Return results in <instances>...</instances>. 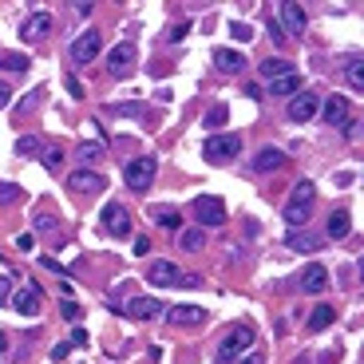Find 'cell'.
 Masks as SVG:
<instances>
[{"label":"cell","instance_id":"obj_18","mask_svg":"<svg viewBox=\"0 0 364 364\" xmlns=\"http://www.w3.org/2000/svg\"><path fill=\"white\" fill-rule=\"evenodd\" d=\"M178 277H182L178 262H151V265H147V281L159 285V289H162V285H178Z\"/></svg>","mask_w":364,"mask_h":364},{"label":"cell","instance_id":"obj_28","mask_svg":"<svg viewBox=\"0 0 364 364\" xmlns=\"http://www.w3.org/2000/svg\"><path fill=\"white\" fill-rule=\"evenodd\" d=\"M32 60L24 51H0V71H28Z\"/></svg>","mask_w":364,"mask_h":364},{"label":"cell","instance_id":"obj_22","mask_svg":"<svg viewBox=\"0 0 364 364\" xmlns=\"http://www.w3.org/2000/svg\"><path fill=\"white\" fill-rule=\"evenodd\" d=\"M127 313H131L135 321H151V317L162 313V305H159V297H131Z\"/></svg>","mask_w":364,"mask_h":364},{"label":"cell","instance_id":"obj_42","mask_svg":"<svg viewBox=\"0 0 364 364\" xmlns=\"http://www.w3.org/2000/svg\"><path fill=\"white\" fill-rule=\"evenodd\" d=\"M12 301V281L8 277H0V305H8Z\"/></svg>","mask_w":364,"mask_h":364},{"label":"cell","instance_id":"obj_41","mask_svg":"<svg viewBox=\"0 0 364 364\" xmlns=\"http://www.w3.org/2000/svg\"><path fill=\"white\" fill-rule=\"evenodd\" d=\"M269 36H273V44H289L285 40V32H281V24L273 20V16H269Z\"/></svg>","mask_w":364,"mask_h":364},{"label":"cell","instance_id":"obj_6","mask_svg":"<svg viewBox=\"0 0 364 364\" xmlns=\"http://www.w3.org/2000/svg\"><path fill=\"white\" fill-rule=\"evenodd\" d=\"M135 60H139V48L131 40H119L111 51H107V71H111L115 80H127L135 71Z\"/></svg>","mask_w":364,"mask_h":364},{"label":"cell","instance_id":"obj_26","mask_svg":"<svg viewBox=\"0 0 364 364\" xmlns=\"http://www.w3.org/2000/svg\"><path fill=\"white\" fill-rule=\"evenodd\" d=\"M269 91H273V95H289V99H293L297 91H301V71H293V75H281V80H273Z\"/></svg>","mask_w":364,"mask_h":364},{"label":"cell","instance_id":"obj_47","mask_svg":"<svg viewBox=\"0 0 364 364\" xmlns=\"http://www.w3.org/2000/svg\"><path fill=\"white\" fill-rule=\"evenodd\" d=\"M68 91H71V95H75V99H83V83L75 80V75H68Z\"/></svg>","mask_w":364,"mask_h":364},{"label":"cell","instance_id":"obj_13","mask_svg":"<svg viewBox=\"0 0 364 364\" xmlns=\"http://www.w3.org/2000/svg\"><path fill=\"white\" fill-rule=\"evenodd\" d=\"M277 8H281V24L289 28V36H293V40H301L305 28H309V20H305V8L297 4V0H285V4H277Z\"/></svg>","mask_w":364,"mask_h":364},{"label":"cell","instance_id":"obj_44","mask_svg":"<svg viewBox=\"0 0 364 364\" xmlns=\"http://www.w3.org/2000/svg\"><path fill=\"white\" fill-rule=\"evenodd\" d=\"M135 253H139V257H147V253H151V238H135Z\"/></svg>","mask_w":364,"mask_h":364},{"label":"cell","instance_id":"obj_27","mask_svg":"<svg viewBox=\"0 0 364 364\" xmlns=\"http://www.w3.org/2000/svg\"><path fill=\"white\" fill-rule=\"evenodd\" d=\"M336 321V309L333 305H317L313 313H309V329H313V333H321V329H329V324Z\"/></svg>","mask_w":364,"mask_h":364},{"label":"cell","instance_id":"obj_49","mask_svg":"<svg viewBox=\"0 0 364 364\" xmlns=\"http://www.w3.org/2000/svg\"><path fill=\"white\" fill-rule=\"evenodd\" d=\"M4 353H8V336L0 333V356H4Z\"/></svg>","mask_w":364,"mask_h":364},{"label":"cell","instance_id":"obj_4","mask_svg":"<svg viewBox=\"0 0 364 364\" xmlns=\"http://www.w3.org/2000/svg\"><path fill=\"white\" fill-rule=\"evenodd\" d=\"M194 218H198V230L226 226V202L218 194H198V198H194Z\"/></svg>","mask_w":364,"mask_h":364},{"label":"cell","instance_id":"obj_5","mask_svg":"<svg viewBox=\"0 0 364 364\" xmlns=\"http://www.w3.org/2000/svg\"><path fill=\"white\" fill-rule=\"evenodd\" d=\"M202 154L206 162H230L242 154V135H210L202 142Z\"/></svg>","mask_w":364,"mask_h":364},{"label":"cell","instance_id":"obj_9","mask_svg":"<svg viewBox=\"0 0 364 364\" xmlns=\"http://www.w3.org/2000/svg\"><path fill=\"white\" fill-rule=\"evenodd\" d=\"M324 123L329 127H348V119H353V103L344 99V95H329V99H321V111Z\"/></svg>","mask_w":364,"mask_h":364},{"label":"cell","instance_id":"obj_8","mask_svg":"<svg viewBox=\"0 0 364 364\" xmlns=\"http://www.w3.org/2000/svg\"><path fill=\"white\" fill-rule=\"evenodd\" d=\"M317 111H321V99H317L309 87L297 91L293 99H289V107H285V115H289L293 123H309V119H317Z\"/></svg>","mask_w":364,"mask_h":364},{"label":"cell","instance_id":"obj_33","mask_svg":"<svg viewBox=\"0 0 364 364\" xmlns=\"http://www.w3.org/2000/svg\"><path fill=\"white\" fill-rule=\"evenodd\" d=\"M16 154H20V159H28V154H40V139H36V135H24V139H16Z\"/></svg>","mask_w":364,"mask_h":364},{"label":"cell","instance_id":"obj_31","mask_svg":"<svg viewBox=\"0 0 364 364\" xmlns=\"http://www.w3.org/2000/svg\"><path fill=\"white\" fill-rule=\"evenodd\" d=\"M344 80H348V87H353V91H364V75H360V56H348V63H344Z\"/></svg>","mask_w":364,"mask_h":364},{"label":"cell","instance_id":"obj_39","mask_svg":"<svg viewBox=\"0 0 364 364\" xmlns=\"http://www.w3.org/2000/svg\"><path fill=\"white\" fill-rule=\"evenodd\" d=\"M68 353H71V344H68V341H60L56 348H51V360H56V364H60V360H68Z\"/></svg>","mask_w":364,"mask_h":364},{"label":"cell","instance_id":"obj_40","mask_svg":"<svg viewBox=\"0 0 364 364\" xmlns=\"http://www.w3.org/2000/svg\"><path fill=\"white\" fill-rule=\"evenodd\" d=\"M36 230L51 233V230H56V218H48V214H36Z\"/></svg>","mask_w":364,"mask_h":364},{"label":"cell","instance_id":"obj_46","mask_svg":"<svg viewBox=\"0 0 364 364\" xmlns=\"http://www.w3.org/2000/svg\"><path fill=\"white\" fill-rule=\"evenodd\" d=\"M186 32H190V24H186V20H182V24H174V28H171V40H174V44H178V40H182V36H186Z\"/></svg>","mask_w":364,"mask_h":364},{"label":"cell","instance_id":"obj_21","mask_svg":"<svg viewBox=\"0 0 364 364\" xmlns=\"http://www.w3.org/2000/svg\"><path fill=\"white\" fill-rule=\"evenodd\" d=\"M348 230H353L348 210H333L329 214V226H324V242H341V238H348Z\"/></svg>","mask_w":364,"mask_h":364},{"label":"cell","instance_id":"obj_1","mask_svg":"<svg viewBox=\"0 0 364 364\" xmlns=\"http://www.w3.org/2000/svg\"><path fill=\"white\" fill-rule=\"evenodd\" d=\"M313 206H317V186H313L309 178H301V182L293 186V198L285 202V222L293 226V230H301V226L309 222Z\"/></svg>","mask_w":364,"mask_h":364},{"label":"cell","instance_id":"obj_25","mask_svg":"<svg viewBox=\"0 0 364 364\" xmlns=\"http://www.w3.org/2000/svg\"><path fill=\"white\" fill-rule=\"evenodd\" d=\"M151 218L162 226V230L182 233V214H178V210H171V206H154V210H151Z\"/></svg>","mask_w":364,"mask_h":364},{"label":"cell","instance_id":"obj_16","mask_svg":"<svg viewBox=\"0 0 364 364\" xmlns=\"http://www.w3.org/2000/svg\"><path fill=\"white\" fill-rule=\"evenodd\" d=\"M285 162H289V159H285L281 147H262V151L253 154V171H257V174H273V171H281Z\"/></svg>","mask_w":364,"mask_h":364},{"label":"cell","instance_id":"obj_15","mask_svg":"<svg viewBox=\"0 0 364 364\" xmlns=\"http://www.w3.org/2000/svg\"><path fill=\"white\" fill-rule=\"evenodd\" d=\"M285 245H289L293 253H317L324 245V238H321V233H313V230H289V233H285Z\"/></svg>","mask_w":364,"mask_h":364},{"label":"cell","instance_id":"obj_34","mask_svg":"<svg viewBox=\"0 0 364 364\" xmlns=\"http://www.w3.org/2000/svg\"><path fill=\"white\" fill-rule=\"evenodd\" d=\"M16 198H24V190L16 182H0V206H12Z\"/></svg>","mask_w":364,"mask_h":364},{"label":"cell","instance_id":"obj_23","mask_svg":"<svg viewBox=\"0 0 364 364\" xmlns=\"http://www.w3.org/2000/svg\"><path fill=\"white\" fill-rule=\"evenodd\" d=\"M103 154H107V142H99V139H87V142L75 147V159H80V166H87V171L103 159Z\"/></svg>","mask_w":364,"mask_h":364},{"label":"cell","instance_id":"obj_36","mask_svg":"<svg viewBox=\"0 0 364 364\" xmlns=\"http://www.w3.org/2000/svg\"><path fill=\"white\" fill-rule=\"evenodd\" d=\"M230 36H233V40H250L253 32H250V24H242V20H233V24H230Z\"/></svg>","mask_w":364,"mask_h":364},{"label":"cell","instance_id":"obj_3","mask_svg":"<svg viewBox=\"0 0 364 364\" xmlns=\"http://www.w3.org/2000/svg\"><path fill=\"white\" fill-rule=\"evenodd\" d=\"M154 174H159V159H154V154H147V159H131L127 166H123V178H127V186H131L135 194L151 190Z\"/></svg>","mask_w":364,"mask_h":364},{"label":"cell","instance_id":"obj_48","mask_svg":"<svg viewBox=\"0 0 364 364\" xmlns=\"http://www.w3.org/2000/svg\"><path fill=\"white\" fill-rule=\"evenodd\" d=\"M344 131H348V139H360V123L348 119V127H344Z\"/></svg>","mask_w":364,"mask_h":364},{"label":"cell","instance_id":"obj_43","mask_svg":"<svg viewBox=\"0 0 364 364\" xmlns=\"http://www.w3.org/2000/svg\"><path fill=\"white\" fill-rule=\"evenodd\" d=\"M8 103H12V87H8V83H4V80H0V111H4Z\"/></svg>","mask_w":364,"mask_h":364},{"label":"cell","instance_id":"obj_11","mask_svg":"<svg viewBox=\"0 0 364 364\" xmlns=\"http://www.w3.org/2000/svg\"><path fill=\"white\" fill-rule=\"evenodd\" d=\"M68 186L75 194H99V190H107V178H103L99 171H87V166H83V171L68 174Z\"/></svg>","mask_w":364,"mask_h":364},{"label":"cell","instance_id":"obj_19","mask_svg":"<svg viewBox=\"0 0 364 364\" xmlns=\"http://www.w3.org/2000/svg\"><path fill=\"white\" fill-rule=\"evenodd\" d=\"M214 68L226 71V75H233V71H245V56L233 48H214Z\"/></svg>","mask_w":364,"mask_h":364},{"label":"cell","instance_id":"obj_14","mask_svg":"<svg viewBox=\"0 0 364 364\" xmlns=\"http://www.w3.org/2000/svg\"><path fill=\"white\" fill-rule=\"evenodd\" d=\"M166 321L182 324V329H198V324H206V309H198V305H174V309H166Z\"/></svg>","mask_w":364,"mask_h":364},{"label":"cell","instance_id":"obj_45","mask_svg":"<svg viewBox=\"0 0 364 364\" xmlns=\"http://www.w3.org/2000/svg\"><path fill=\"white\" fill-rule=\"evenodd\" d=\"M63 317H68V321H75V317H80V305L71 301V297L63 301Z\"/></svg>","mask_w":364,"mask_h":364},{"label":"cell","instance_id":"obj_2","mask_svg":"<svg viewBox=\"0 0 364 364\" xmlns=\"http://www.w3.org/2000/svg\"><path fill=\"white\" fill-rule=\"evenodd\" d=\"M253 341H257L253 324H233L230 333L222 336V344H218V353H214V364H233L242 353H250Z\"/></svg>","mask_w":364,"mask_h":364},{"label":"cell","instance_id":"obj_29","mask_svg":"<svg viewBox=\"0 0 364 364\" xmlns=\"http://www.w3.org/2000/svg\"><path fill=\"white\" fill-rule=\"evenodd\" d=\"M226 119H230V107H226V103H214L210 111L202 115V123H206V131H218V127H226Z\"/></svg>","mask_w":364,"mask_h":364},{"label":"cell","instance_id":"obj_37","mask_svg":"<svg viewBox=\"0 0 364 364\" xmlns=\"http://www.w3.org/2000/svg\"><path fill=\"white\" fill-rule=\"evenodd\" d=\"M36 99H40V91H32V95H24V99H20V107H16V119H20V115H28V111H32V103H36Z\"/></svg>","mask_w":364,"mask_h":364},{"label":"cell","instance_id":"obj_17","mask_svg":"<svg viewBox=\"0 0 364 364\" xmlns=\"http://www.w3.org/2000/svg\"><path fill=\"white\" fill-rule=\"evenodd\" d=\"M301 289L305 293H324V289H329V269H324L321 262H309L301 273Z\"/></svg>","mask_w":364,"mask_h":364},{"label":"cell","instance_id":"obj_30","mask_svg":"<svg viewBox=\"0 0 364 364\" xmlns=\"http://www.w3.org/2000/svg\"><path fill=\"white\" fill-rule=\"evenodd\" d=\"M178 245H182L186 253H198V250L206 245V230H182V233H178Z\"/></svg>","mask_w":364,"mask_h":364},{"label":"cell","instance_id":"obj_10","mask_svg":"<svg viewBox=\"0 0 364 364\" xmlns=\"http://www.w3.org/2000/svg\"><path fill=\"white\" fill-rule=\"evenodd\" d=\"M99 222H103V230L111 233V238H127V233H131V214L123 210V206H115V202L103 206Z\"/></svg>","mask_w":364,"mask_h":364},{"label":"cell","instance_id":"obj_7","mask_svg":"<svg viewBox=\"0 0 364 364\" xmlns=\"http://www.w3.org/2000/svg\"><path fill=\"white\" fill-rule=\"evenodd\" d=\"M99 44H103V36H99L95 28H87L83 36H75V40H71V63L87 68V63L99 56Z\"/></svg>","mask_w":364,"mask_h":364},{"label":"cell","instance_id":"obj_32","mask_svg":"<svg viewBox=\"0 0 364 364\" xmlns=\"http://www.w3.org/2000/svg\"><path fill=\"white\" fill-rule=\"evenodd\" d=\"M40 162L48 166V171H56V166L63 162V147H56V142H51V147H44V151H40Z\"/></svg>","mask_w":364,"mask_h":364},{"label":"cell","instance_id":"obj_35","mask_svg":"<svg viewBox=\"0 0 364 364\" xmlns=\"http://www.w3.org/2000/svg\"><path fill=\"white\" fill-rule=\"evenodd\" d=\"M233 364H265V353H262V348H250V353H242Z\"/></svg>","mask_w":364,"mask_h":364},{"label":"cell","instance_id":"obj_38","mask_svg":"<svg viewBox=\"0 0 364 364\" xmlns=\"http://www.w3.org/2000/svg\"><path fill=\"white\" fill-rule=\"evenodd\" d=\"M68 344H87V329H83V324H75V329H71V336H68Z\"/></svg>","mask_w":364,"mask_h":364},{"label":"cell","instance_id":"obj_24","mask_svg":"<svg viewBox=\"0 0 364 364\" xmlns=\"http://www.w3.org/2000/svg\"><path fill=\"white\" fill-rule=\"evenodd\" d=\"M293 63H289V60H281V56H277V60H273V56H269V60H262V80L265 83H273V80H281V75H293Z\"/></svg>","mask_w":364,"mask_h":364},{"label":"cell","instance_id":"obj_50","mask_svg":"<svg viewBox=\"0 0 364 364\" xmlns=\"http://www.w3.org/2000/svg\"><path fill=\"white\" fill-rule=\"evenodd\" d=\"M293 364H309V356H297V360Z\"/></svg>","mask_w":364,"mask_h":364},{"label":"cell","instance_id":"obj_20","mask_svg":"<svg viewBox=\"0 0 364 364\" xmlns=\"http://www.w3.org/2000/svg\"><path fill=\"white\" fill-rule=\"evenodd\" d=\"M8 305L16 309V313H24V317H36V313H40V285H28V289L16 293Z\"/></svg>","mask_w":364,"mask_h":364},{"label":"cell","instance_id":"obj_12","mask_svg":"<svg viewBox=\"0 0 364 364\" xmlns=\"http://www.w3.org/2000/svg\"><path fill=\"white\" fill-rule=\"evenodd\" d=\"M51 28H56V16L51 12H32L28 20L20 24V40H44Z\"/></svg>","mask_w":364,"mask_h":364}]
</instances>
